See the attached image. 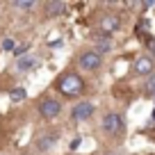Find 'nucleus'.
<instances>
[{"label":"nucleus","mask_w":155,"mask_h":155,"mask_svg":"<svg viewBox=\"0 0 155 155\" xmlns=\"http://www.w3.org/2000/svg\"><path fill=\"white\" fill-rule=\"evenodd\" d=\"M55 89L64 98H80L87 91V84H84L82 75H78V73H62L55 82Z\"/></svg>","instance_id":"f257e3e1"},{"label":"nucleus","mask_w":155,"mask_h":155,"mask_svg":"<svg viewBox=\"0 0 155 155\" xmlns=\"http://www.w3.org/2000/svg\"><path fill=\"white\" fill-rule=\"evenodd\" d=\"M101 130L107 137H121L126 132V119L119 112H107L101 121Z\"/></svg>","instance_id":"f03ea898"},{"label":"nucleus","mask_w":155,"mask_h":155,"mask_svg":"<svg viewBox=\"0 0 155 155\" xmlns=\"http://www.w3.org/2000/svg\"><path fill=\"white\" fill-rule=\"evenodd\" d=\"M37 112H39L41 119L53 121V119H57V116L62 114V103H59L57 98H53V96H44L37 103Z\"/></svg>","instance_id":"7ed1b4c3"},{"label":"nucleus","mask_w":155,"mask_h":155,"mask_svg":"<svg viewBox=\"0 0 155 155\" xmlns=\"http://www.w3.org/2000/svg\"><path fill=\"white\" fill-rule=\"evenodd\" d=\"M121 30V16L114 14V12H105V14L98 18V32L105 34V37H112L114 32Z\"/></svg>","instance_id":"20e7f679"},{"label":"nucleus","mask_w":155,"mask_h":155,"mask_svg":"<svg viewBox=\"0 0 155 155\" xmlns=\"http://www.w3.org/2000/svg\"><path fill=\"white\" fill-rule=\"evenodd\" d=\"M132 73H135L137 78L155 75V57H150V55H139V57L132 62Z\"/></svg>","instance_id":"39448f33"},{"label":"nucleus","mask_w":155,"mask_h":155,"mask_svg":"<svg viewBox=\"0 0 155 155\" xmlns=\"http://www.w3.org/2000/svg\"><path fill=\"white\" fill-rule=\"evenodd\" d=\"M78 66L82 68V71H98V68L103 66V55H98L96 50H84V53H80V57H78Z\"/></svg>","instance_id":"423d86ee"},{"label":"nucleus","mask_w":155,"mask_h":155,"mask_svg":"<svg viewBox=\"0 0 155 155\" xmlns=\"http://www.w3.org/2000/svg\"><path fill=\"white\" fill-rule=\"evenodd\" d=\"M96 112V105L91 101H80L71 107V119L73 121H89Z\"/></svg>","instance_id":"0eeeda50"},{"label":"nucleus","mask_w":155,"mask_h":155,"mask_svg":"<svg viewBox=\"0 0 155 155\" xmlns=\"http://www.w3.org/2000/svg\"><path fill=\"white\" fill-rule=\"evenodd\" d=\"M39 64H41V57H39V55L25 53L23 57H16L14 68H16L18 73H30V71H34V68H39Z\"/></svg>","instance_id":"6e6552de"},{"label":"nucleus","mask_w":155,"mask_h":155,"mask_svg":"<svg viewBox=\"0 0 155 155\" xmlns=\"http://www.w3.org/2000/svg\"><path fill=\"white\" fill-rule=\"evenodd\" d=\"M57 139H59L57 132H44V135L39 137L34 144H37V150H39V153H48V150H53V148H55Z\"/></svg>","instance_id":"1a4fd4ad"},{"label":"nucleus","mask_w":155,"mask_h":155,"mask_svg":"<svg viewBox=\"0 0 155 155\" xmlns=\"http://www.w3.org/2000/svg\"><path fill=\"white\" fill-rule=\"evenodd\" d=\"M94 46H96V53L98 55H103V53H110L112 50V46H114V41H112V37H105V34H101V32H94Z\"/></svg>","instance_id":"9d476101"},{"label":"nucleus","mask_w":155,"mask_h":155,"mask_svg":"<svg viewBox=\"0 0 155 155\" xmlns=\"http://www.w3.org/2000/svg\"><path fill=\"white\" fill-rule=\"evenodd\" d=\"M64 12H66V2H57V0L46 2V16H48V18H57Z\"/></svg>","instance_id":"9b49d317"},{"label":"nucleus","mask_w":155,"mask_h":155,"mask_svg":"<svg viewBox=\"0 0 155 155\" xmlns=\"http://www.w3.org/2000/svg\"><path fill=\"white\" fill-rule=\"evenodd\" d=\"M34 7H37V2H34V0H28V2L16 0V2H14V9H21V12H34Z\"/></svg>","instance_id":"f8f14e48"},{"label":"nucleus","mask_w":155,"mask_h":155,"mask_svg":"<svg viewBox=\"0 0 155 155\" xmlns=\"http://www.w3.org/2000/svg\"><path fill=\"white\" fill-rule=\"evenodd\" d=\"M9 98H12L14 103L25 101V89H23V87H16V89H12V91H9Z\"/></svg>","instance_id":"ddd939ff"},{"label":"nucleus","mask_w":155,"mask_h":155,"mask_svg":"<svg viewBox=\"0 0 155 155\" xmlns=\"http://www.w3.org/2000/svg\"><path fill=\"white\" fill-rule=\"evenodd\" d=\"M146 94L155 96V75H150V78H148V82H146Z\"/></svg>","instance_id":"4468645a"},{"label":"nucleus","mask_w":155,"mask_h":155,"mask_svg":"<svg viewBox=\"0 0 155 155\" xmlns=\"http://www.w3.org/2000/svg\"><path fill=\"white\" fill-rule=\"evenodd\" d=\"M2 48L5 50H16V41L14 39H5V41H2Z\"/></svg>","instance_id":"2eb2a0df"},{"label":"nucleus","mask_w":155,"mask_h":155,"mask_svg":"<svg viewBox=\"0 0 155 155\" xmlns=\"http://www.w3.org/2000/svg\"><path fill=\"white\" fill-rule=\"evenodd\" d=\"M80 144H82V139H80V137H78V139H73V141H71V150H75Z\"/></svg>","instance_id":"dca6fc26"},{"label":"nucleus","mask_w":155,"mask_h":155,"mask_svg":"<svg viewBox=\"0 0 155 155\" xmlns=\"http://www.w3.org/2000/svg\"><path fill=\"white\" fill-rule=\"evenodd\" d=\"M107 155H114V153H107Z\"/></svg>","instance_id":"f3484780"}]
</instances>
